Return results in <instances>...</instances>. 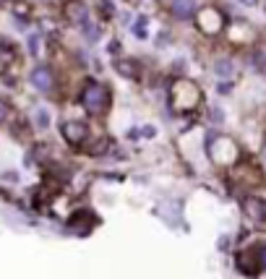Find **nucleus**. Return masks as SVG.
Masks as SVG:
<instances>
[{
	"mask_svg": "<svg viewBox=\"0 0 266 279\" xmlns=\"http://www.w3.org/2000/svg\"><path fill=\"white\" fill-rule=\"evenodd\" d=\"M81 102H84V107H86L91 115L102 113V107H104V86L89 81L84 86V91H81Z\"/></svg>",
	"mask_w": 266,
	"mask_h": 279,
	"instance_id": "f257e3e1",
	"label": "nucleus"
},
{
	"mask_svg": "<svg viewBox=\"0 0 266 279\" xmlns=\"http://www.w3.org/2000/svg\"><path fill=\"white\" fill-rule=\"evenodd\" d=\"M29 81H31V86L39 89V91H50V89H52V84H55L52 71L47 68V66H37L34 71L29 73Z\"/></svg>",
	"mask_w": 266,
	"mask_h": 279,
	"instance_id": "f03ea898",
	"label": "nucleus"
},
{
	"mask_svg": "<svg viewBox=\"0 0 266 279\" xmlns=\"http://www.w3.org/2000/svg\"><path fill=\"white\" fill-rule=\"evenodd\" d=\"M172 13H175L178 19H191L196 13V0H172Z\"/></svg>",
	"mask_w": 266,
	"mask_h": 279,
	"instance_id": "7ed1b4c3",
	"label": "nucleus"
},
{
	"mask_svg": "<svg viewBox=\"0 0 266 279\" xmlns=\"http://www.w3.org/2000/svg\"><path fill=\"white\" fill-rule=\"evenodd\" d=\"M66 16L71 19V24H86V16H89V11H86V6L84 3H71L68 8H66Z\"/></svg>",
	"mask_w": 266,
	"mask_h": 279,
	"instance_id": "20e7f679",
	"label": "nucleus"
},
{
	"mask_svg": "<svg viewBox=\"0 0 266 279\" xmlns=\"http://www.w3.org/2000/svg\"><path fill=\"white\" fill-rule=\"evenodd\" d=\"M63 136H66L71 144H78V141L86 136V128L81 126V123H68V126L63 128Z\"/></svg>",
	"mask_w": 266,
	"mask_h": 279,
	"instance_id": "39448f33",
	"label": "nucleus"
},
{
	"mask_svg": "<svg viewBox=\"0 0 266 279\" xmlns=\"http://www.w3.org/2000/svg\"><path fill=\"white\" fill-rule=\"evenodd\" d=\"M214 73H217V76H222V79H225V76H230V73H232V60L219 58V60H217V66H214Z\"/></svg>",
	"mask_w": 266,
	"mask_h": 279,
	"instance_id": "423d86ee",
	"label": "nucleus"
},
{
	"mask_svg": "<svg viewBox=\"0 0 266 279\" xmlns=\"http://www.w3.org/2000/svg\"><path fill=\"white\" fill-rule=\"evenodd\" d=\"M34 120H37L39 128H47V126H50V113H47L44 107H39V110L34 113Z\"/></svg>",
	"mask_w": 266,
	"mask_h": 279,
	"instance_id": "0eeeda50",
	"label": "nucleus"
},
{
	"mask_svg": "<svg viewBox=\"0 0 266 279\" xmlns=\"http://www.w3.org/2000/svg\"><path fill=\"white\" fill-rule=\"evenodd\" d=\"M84 34H86V39H89V42H94V39L99 37V26H97V24H89V21H86V24H84Z\"/></svg>",
	"mask_w": 266,
	"mask_h": 279,
	"instance_id": "6e6552de",
	"label": "nucleus"
},
{
	"mask_svg": "<svg viewBox=\"0 0 266 279\" xmlns=\"http://www.w3.org/2000/svg\"><path fill=\"white\" fill-rule=\"evenodd\" d=\"M133 32H136L138 39H144V37H146V16H141V19L136 21V29H133Z\"/></svg>",
	"mask_w": 266,
	"mask_h": 279,
	"instance_id": "1a4fd4ad",
	"label": "nucleus"
},
{
	"mask_svg": "<svg viewBox=\"0 0 266 279\" xmlns=\"http://www.w3.org/2000/svg\"><path fill=\"white\" fill-rule=\"evenodd\" d=\"M99 11H104V16H113V13H115V8H113V3H110V0H102Z\"/></svg>",
	"mask_w": 266,
	"mask_h": 279,
	"instance_id": "9d476101",
	"label": "nucleus"
},
{
	"mask_svg": "<svg viewBox=\"0 0 266 279\" xmlns=\"http://www.w3.org/2000/svg\"><path fill=\"white\" fill-rule=\"evenodd\" d=\"M230 89H232V84H230V81H222L217 91H219V94H230Z\"/></svg>",
	"mask_w": 266,
	"mask_h": 279,
	"instance_id": "9b49d317",
	"label": "nucleus"
},
{
	"mask_svg": "<svg viewBox=\"0 0 266 279\" xmlns=\"http://www.w3.org/2000/svg\"><path fill=\"white\" fill-rule=\"evenodd\" d=\"M37 42H39V37H37V34L29 39V50H31V55H37Z\"/></svg>",
	"mask_w": 266,
	"mask_h": 279,
	"instance_id": "f8f14e48",
	"label": "nucleus"
},
{
	"mask_svg": "<svg viewBox=\"0 0 266 279\" xmlns=\"http://www.w3.org/2000/svg\"><path fill=\"white\" fill-rule=\"evenodd\" d=\"M6 113H8V107H6V102H3V99H0V123L6 120Z\"/></svg>",
	"mask_w": 266,
	"mask_h": 279,
	"instance_id": "ddd939ff",
	"label": "nucleus"
},
{
	"mask_svg": "<svg viewBox=\"0 0 266 279\" xmlns=\"http://www.w3.org/2000/svg\"><path fill=\"white\" fill-rule=\"evenodd\" d=\"M141 133H144L146 138H154V136H156V131H154L151 126H146V131H141Z\"/></svg>",
	"mask_w": 266,
	"mask_h": 279,
	"instance_id": "4468645a",
	"label": "nucleus"
},
{
	"mask_svg": "<svg viewBox=\"0 0 266 279\" xmlns=\"http://www.w3.org/2000/svg\"><path fill=\"white\" fill-rule=\"evenodd\" d=\"M261 263L266 266V245H261Z\"/></svg>",
	"mask_w": 266,
	"mask_h": 279,
	"instance_id": "2eb2a0df",
	"label": "nucleus"
},
{
	"mask_svg": "<svg viewBox=\"0 0 266 279\" xmlns=\"http://www.w3.org/2000/svg\"><path fill=\"white\" fill-rule=\"evenodd\" d=\"M238 3H243V6H256L258 0H238Z\"/></svg>",
	"mask_w": 266,
	"mask_h": 279,
	"instance_id": "dca6fc26",
	"label": "nucleus"
},
{
	"mask_svg": "<svg viewBox=\"0 0 266 279\" xmlns=\"http://www.w3.org/2000/svg\"><path fill=\"white\" fill-rule=\"evenodd\" d=\"M0 3H6V0H0Z\"/></svg>",
	"mask_w": 266,
	"mask_h": 279,
	"instance_id": "f3484780",
	"label": "nucleus"
}]
</instances>
